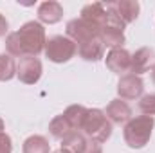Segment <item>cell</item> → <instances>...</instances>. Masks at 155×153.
I'll return each instance as SVG.
<instances>
[{"mask_svg":"<svg viewBox=\"0 0 155 153\" xmlns=\"http://www.w3.org/2000/svg\"><path fill=\"white\" fill-rule=\"evenodd\" d=\"M153 126H155V119L152 115L132 117V119L124 124V130H123L124 142H126L130 148H134V150L144 148V146L150 142V139H152Z\"/></svg>","mask_w":155,"mask_h":153,"instance_id":"6da1fadb","label":"cell"},{"mask_svg":"<svg viewBox=\"0 0 155 153\" xmlns=\"http://www.w3.org/2000/svg\"><path fill=\"white\" fill-rule=\"evenodd\" d=\"M81 130H83L85 137H88L90 141H96V142L103 144L112 135V122L107 119V115H105L103 110L92 108V110H88V114L85 117V122H83Z\"/></svg>","mask_w":155,"mask_h":153,"instance_id":"7a4b0ae2","label":"cell"},{"mask_svg":"<svg viewBox=\"0 0 155 153\" xmlns=\"http://www.w3.org/2000/svg\"><path fill=\"white\" fill-rule=\"evenodd\" d=\"M18 36L24 43V50L25 56H38L40 52L45 50V43H47V36H45V29L40 22H25L20 31H16Z\"/></svg>","mask_w":155,"mask_h":153,"instance_id":"3957f363","label":"cell"},{"mask_svg":"<svg viewBox=\"0 0 155 153\" xmlns=\"http://www.w3.org/2000/svg\"><path fill=\"white\" fill-rule=\"evenodd\" d=\"M45 56L52 63H67L78 52V45L67 36H52L45 43Z\"/></svg>","mask_w":155,"mask_h":153,"instance_id":"277c9868","label":"cell"},{"mask_svg":"<svg viewBox=\"0 0 155 153\" xmlns=\"http://www.w3.org/2000/svg\"><path fill=\"white\" fill-rule=\"evenodd\" d=\"M65 31H67V38H71L74 43L79 45V43H83L87 40L97 38L99 33H101V27L79 16V18H74V20H71L67 24Z\"/></svg>","mask_w":155,"mask_h":153,"instance_id":"5b68a950","label":"cell"},{"mask_svg":"<svg viewBox=\"0 0 155 153\" xmlns=\"http://www.w3.org/2000/svg\"><path fill=\"white\" fill-rule=\"evenodd\" d=\"M41 61L36 56H24L16 63V77L25 85H35L41 77Z\"/></svg>","mask_w":155,"mask_h":153,"instance_id":"8992f818","label":"cell"},{"mask_svg":"<svg viewBox=\"0 0 155 153\" xmlns=\"http://www.w3.org/2000/svg\"><path fill=\"white\" fill-rule=\"evenodd\" d=\"M144 92V81L141 76L135 74H124L117 83V94L119 99H139Z\"/></svg>","mask_w":155,"mask_h":153,"instance_id":"52a82bcc","label":"cell"},{"mask_svg":"<svg viewBox=\"0 0 155 153\" xmlns=\"http://www.w3.org/2000/svg\"><path fill=\"white\" fill-rule=\"evenodd\" d=\"M105 63H107V69L114 74H126L130 72V63H132V54L123 49V47H117V49H112L107 58H105Z\"/></svg>","mask_w":155,"mask_h":153,"instance_id":"ba28073f","label":"cell"},{"mask_svg":"<svg viewBox=\"0 0 155 153\" xmlns=\"http://www.w3.org/2000/svg\"><path fill=\"white\" fill-rule=\"evenodd\" d=\"M155 63V50L150 47H141L132 54V63H130V74L141 76L148 72Z\"/></svg>","mask_w":155,"mask_h":153,"instance_id":"9c48e42d","label":"cell"},{"mask_svg":"<svg viewBox=\"0 0 155 153\" xmlns=\"http://www.w3.org/2000/svg\"><path fill=\"white\" fill-rule=\"evenodd\" d=\"M107 119L112 122V124H126L130 119H132V108L130 105L124 101V99H112L105 110Z\"/></svg>","mask_w":155,"mask_h":153,"instance_id":"30bf717a","label":"cell"},{"mask_svg":"<svg viewBox=\"0 0 155 153\" xmlns=\"http://www.w3.org/2000/svg\"><path fill=\"white\" fill-rule=\"evenodd\" d=\"M107 7L112 9L117 16L126 24V25L132 24V22H135L137 16H139V11H141V5H139V2H135V0H119V2H110V4H107Z\"/></svg>","mask_w":155,"mask_h":153,"instance_id":"8fae6325","label":"cell"},{"mask_svg":"<svg viewBox=\"0 0 155 153\" xmlns=\"http://www.w3.org/2000/svg\"><path fill=\"white\" fill-rule=\"evenodd\" d=\"M78 54L85 61H99L103 58V54H105V45L99 40V36L92 38V40H87V41L78 45Z\"/></svg>","mask_w":155,"mask_h":153,"instance_id":"7c38bea8","label":"cell"},{"mask_svg":"<svg viewBox=\"0 0 155 153\" xmlns=\"http://www.w3.org/2000/svg\"><path fill=\"white\" fill-rule=\"evenodd\" d=\"M63 18V7L60 2H54V0H47L43 4H40L38 7V20L41 24H58L60 20Z\"/></svg>","mask_w":155,"mask_h":153,"instance_id":"4fadbf2b","label":"cell"},{"mask_svg":"<svg viewBox=\"0 0 155 153\" xmlns=\"http://www.w3.org/2000/svg\"><path fill=\"white\" fill-rule=\"evenodd\" d=\"M107 16H108V9L105 4L101 2H94V4H87L83 9H81V18L99 25L103 29V25L107 24Z\"/></svg>","mask_w":155,"mask_h":153,"instance_id":"5bb4252c","label":"cell"},{"mask_svg":"<svg viewBox=\"0 0 155 153\" xmlns=\"http://www.w3.org/2000/svg\"><path fill=\"white\" fill-rule=\"evenodd\" d=\"M88 139L85 137L83 132H71L63 141H61V150L67 153H83L87 148Z\"/></svg>","mask_w":155,"mask_h":153,"instance_id":"9a60e30c","label":"cell"},{"mask_svg":"<svg viewBox=\"0 0 155 153\" xmlns=\"http://www.w3.org/2000/svg\"><path fill=\"white\" fill-rule=\"evenodd\" d=\"M87 114H88V108H85L83 105H71L61 115L65 117V121L71 124L72 130H81Z\"/></svg>","mask_w":155,"mask_h":153,"instance_id":"2e32d148","label":"cell"},{"mask_svg":"<svg viewBox=\"0 0 155 153\" xmlns=\"http://www.w3.org/2000/svg\"><path fill=\"white\" fill-rule=\"evenodd\" d=\"M99 40L103 41V45H105V47H110V49L123 47V43L126 41L123 31L114 29V27H108V25H105V27L101 29V33H99Z\"/></svg>","mask_w":155,"mask_h":153,"instance_id":"e0dca14e","label":"cell"},{"mask_svg":"<svg viewBox=\"0 0 155 153\" xmlns=\"http://www.w3.org/2000/svg\"><path fill=\"white\" fill-rule=\"evenodd\" d=\"M24 153H51L49 141L43 135H31L24 141Z\"/></svg>","mask_w":155,"mask_h":153,"instance_id":"ac0fdd59","label":"cell"},{"mask_svg":"<svg viewBox=\"0 0 155 153\" xmlns=\"http://www.w3.org/2000/svg\"><path fill=\"white\" fill-rule=\"evenodd\" d=\"M71 132H74V130L71 128V124L65 121V117H63V115H56V117L49 122V133H51L54 139L63 141Z\"/></svg>","mask_w":155,"mask_h":153,"instance_id":"d6986e66","label":"cell"},{"mask_svg":"<svg viewBox=\"0 0 155 153\" xmlns=\"http://www.w3.org/2000/svg\"><path fill=\"white\" fill-rule=\"evenodd\" d=\"M5 50L13 58H24L25 56L24 43H22L20 36H18V33H9L7 34V38H5Z\"/></svg>","mask_w":155,"mask_h":153,"instance_id":"ffe728a7","label":"cell"},{"mask_svg":"<svg viewBox=\"0 0 155 153\" xmlns=\"http://www.w3.org/2000/svg\"><path fill=\"white\" fill-rule=\"evenodd\" d=\"M16 76V63L13 56L0 54V81H9Z\"/></svg>","mask_w":155,"mask_h":153,"instance_id":"44dd1931","label":"cell"},{"mask_svg":"<svg viewBox=\"0 0 155 153\" xmlns=\"http://www.w3.org/2000/svg\"><path fill=\"white\" fill-rule=\"evenodd\" d=\"M139 110L144 115H155V94H146L139 99Z\"/></svg>","mask_w":155,"mask_h":153,"instance_id":"7402d4cb","label":"cell"},{"mask_svg":"<svg viewBox=\"0 0 155 153\" xmlns=\"http://www.w3.org/2000/svg\"><path fill=\"white\" fill-rule=\"evenodd\" d=\"M107 9H108V7H107ZM105 25L114 27V29H119V31H123V33H124V27H126V24L117 16L112 9H108V16H107V24H105ZM105 25H103V27H105Z\"/></svg>","mask_w":155,"mask_h":153,"instance_id":"603a6c76","label":"cell"},{"mask_svg":"<svg viewBox=\"0 0 155 153\" xmlns=\"http://www.w3.org/2000/svg\"><path fill=\"white\" fill-rule=\"evenodd\" d=\"M11 151H13L11 137L4 132V133H0V153H11Z\"/></svg>","mask_w":155,"mask_h":153,"instance_id":"cb8c5ba5","label":"cell"},{"mask_svg":"<svg viewBox=\"0 0 155 153\" xmlns=\"http://www.w3.org/2000/svg\"><path fill=\"white\" fill-rule=\"evenodd\" d=\"M83 153H103V146L99 142H96V141H88Z\"/></svg>","mask_w":155,"mask_h":153,"instance_id":"d4e9b609","label":"cell"},{"mask_svg":"<svg viewBox=\"0 0 155 153\" xmlns=\"http://www.w3.org/2000/svg\"><path fill=\"white\" fill-rule=\"evenodd\" d=\"M7 29H9V24H7V20L4 18V15H0V36H4V34L7 33Z\"/></svg>","mask_w":155,"mask_h":153,"instance_id":"484cf974","label":"cell"},{"mask_svg":"<svg viewBox=\"0 0 155 153\" xmlns=\"http://www.w3.org/2000/svg\"><path fill=\"white\" fill-rule=\"evenodd\" d=\"M150 72H152V81L155 83V63H153V67L150 69Z\"/></svg>","mask_w":155,"mask_h":153,"instance_id":"4316f807","label":"cell"},{"mask_svg":"<svg viewBox=\"0 0 155 153\" xmlns=\"http://www.w3.org/2000/svg\"><path fill=\"white\" fill-rule=\"evenodd\" d=\"M4 126H5V124H4V121H2V117H0V133H4Z\"/></svg>","mask_w":155,"mask_h":153,"instance_id":"83f0119b","label":"cell"},{"mask_svg":"<svg viewBox=\"0 0 155 153\" xmlns=\"http://www.w3.org/2000/svg\"><path fill=\"white\" fill-rule=\"evenodd\" d=\"M52 153H67V151H63V150H61V148H60V150H58V151H52Z\"/></svg>","mask_w":155,"mask_h":153,"instance_id":"f1b7e54d","label":"cell"}]
</instances>
